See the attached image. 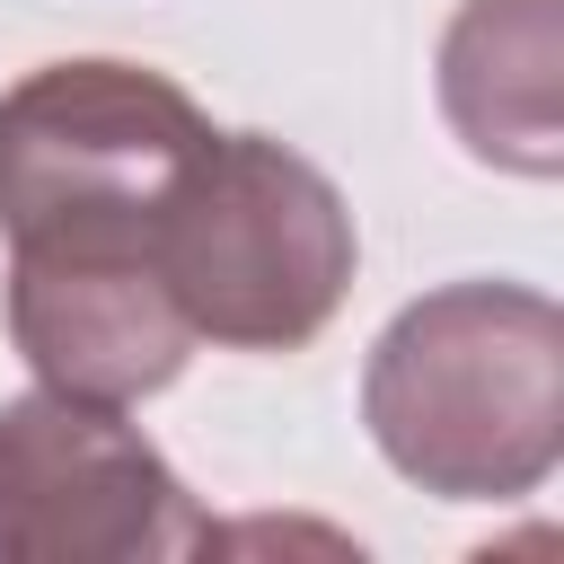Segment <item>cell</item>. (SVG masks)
Instances as JSON below:
<instances>
[{"instance_id": "5", "label": "cell", "mask_w": 564, "mask_h": 564, "mask_svg": "<svg viewBox=\"0 0 564 564\" xmlns=\"http://www.w3.org/2000/svg\"><path fill=\"white\" fill-rule=\"evenodd\" d=\"M9 344L44 388L132 405L185 370L194 326L167 300L150 238H35L9 247Z\"/></svg>"}, {"instance_id": "6", "label": "cell", "mask_w": 564, "mask_h": 564, "mask_svg": "<svg viewBox=\"0 0 564 564\" xmlns=\"http://www.w3.org/2000/svg\"><path fill=\"white\" fill-rule=\"evenodd\" d=\"M449 132L511 176L564 167V0H467L441 35Z\"/></svg>"}, {"instance_id": "1", "label": "cell", "mask_w": 564, "mask_h": 564, "mask_svg": "<svg viewBox=\"0 0 564 564\" xmlns=\"http://www.w3.org/2000/svg\"><path fill=\"white\" fill-rule=\"evenodd\" d=\"M379 458L441 502H520L564 458V317L529 282H449L388 317L361 370Z\"/></svg>"}, {"instance_id": "2", "label": "cell", "mask_w": 564, "mask_h": 564, "mask_svg": "<svg viewBox=\"0 0 564 564\" xmlns=\"http://www.w3.org/2000/svg\"><path fill=\"white\" fill-rule=\"evenodd\" d=\"M150 256L194 344L212 335L229 352H300L344 308L361 238L326 167L273 132H203L150 220Z\"/></svg>"}, {"instance_id": "3", "label": "cell", "mask_w": 564, "mask_h": 564, "mask_svg": "<svg viewBox=\"0 0 564 564\" xmlns=\"http://www.w3.org/2000/svg\"><path fill=\"white\" fill-rule=\"evenodd\" d=\"M203 106L141 62H44L0 88V238H150Z\"/></svg>"}, {"instance_id": "4", "label": "cell", "mask_w": 564, "mask_h": 564, "mask_svg": "<svg viewBox=\"0 0 564 564\" xmlns=\"http://www.w3.org/2000/svg\"><path fill=\"white\" fill-rule=\"evenodd\" d=\"M194 546H212V520L123 405L62 388L0 405V564H159Z\"/></svg>"}]
</instances>
